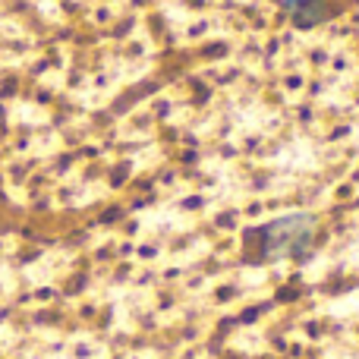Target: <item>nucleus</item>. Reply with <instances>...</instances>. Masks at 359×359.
<instances>
[{
    "label": "nucleus",
    "instance_id": "nucleus-1",
    "mask_svg": "<svg viewBox=\"0 0 359 359\" xmlns=\"http://www.w3.org/2000/svg\"><path fill=\"white\" fill-rule=\"evenodd\" d=\"M312 233H316V221L309 215H290V217H280V221H271L262 236H265V249L268 255H293V252H303L309 246Z\"/></svg>",
    "mask_w": 359,
    "mask_h": 359
}]
</instances>
